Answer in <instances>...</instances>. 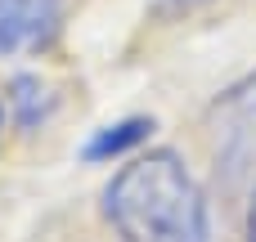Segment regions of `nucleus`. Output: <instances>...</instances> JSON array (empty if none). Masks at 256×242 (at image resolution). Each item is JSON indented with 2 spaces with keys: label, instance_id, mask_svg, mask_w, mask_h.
Wrapping results in <instances>:
<instances>
[{
  "label": "nucleus",
  "instance_id": "obj_1",
  "mask_svg": "<svg viewBox=\"0 0 256 242\" xmlns=\"http://www.w3.org/2000/svg\"><path fill=\"white\" fill-rule=\"evenodd\" d=\"M104 216L126 242H207V198L171 148L122 166L104 189Z\"/></svg>",
  "mask_w": 256,
  "mask_h": 242
},
{
  "label": "nucleus",
  "instance_id": "obj_2",
  "mask_svg": "<svg viewBox=\"0 0 256 242\" xmlns=\"http://www.w3.org/2000/svg\"><path fill=\"white\" fill-rule=\"evenodd\" d=\"M58 27V0H0V54L36 49Z\"/></svg>",
  "mask_w": 256,
  "mask_h": 242
},
{
  "label": "nucleus",
  "instance_id": "obj_3",
  "mask_svg": "<svg viewBox=\"0 0 256 242\" xmlns=\"http://www.w3.org/2000/svg\"><path fill=\"white\" fill-rule=\"evenodd\" d=\"M216 139L225 157H252V135H256V76H248L243 85H234L216 108Z\"/></svg>",
  "mask_w": 256,
  "mask_h": 242
},
{
  "label": "nucleus",
  "instance_id": "obj_4",
  "mask_svg": "<svg viewBox=\"0 0 256 242\" xmlns=\"http://www.w3.org/2000/svg\"><path fill=\"white\" fill-rule=\"evenodd\" d=\"M148 130H153V121H148V117H126V121H117V126H104V130H94V139L86 144V157H90V162L122 157V153H126V148H135Z\"/></svg>",
  "mask_w": 256,
  "mask_h": 242
},
{
  "label": "nucleus",
  "instance_id": "obj_5",
  "mask_svg": "<svg viewBox=\"0 0 256 242\" xmlns=\"http://www.w3.org/2000/svg\"><path fill=\"white\" fill-rule=\"evenodd\" d=\"M248 242H256V202H252V216H248Z\"/></svg>",
  "mask_w": 256,
  "mask_h": 242
},
{
  "label": "nucleus",
  "instance_id": "obj_6",
  "mask_svg": "<svg viewBox=\"0 0 256 242\" xmlns=\"http://www.w3.org/2000/svg\"><path fill=\"white\" fill-rule=\"evenodd\" d=\"M176 4H198V0H176Z\"/></svg>",
  "mask_w": 256,
  "mask_h": 242
}]
</instances>
